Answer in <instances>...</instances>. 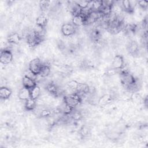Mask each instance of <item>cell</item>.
I'll list each match as a JSON object with an SVG mask.
<instances>
[{"mask_svg": "<svg viewBox=\"0 0 148 148\" xmlns=\"http://www.w3.org/2000/svg\"><path fill=\"white\" fill-rule=\"evenodd\" d=\"M63 101L68 106L75 109L82 103V97L75 92L69 95H64Z\"/></svg>", "mask_w": 148, "mask_h": 148, "instance_id": "1", "label": "cell"}, {"mask_svg": "<svg viewBox=\"0 0 148 148\" xmlns=\"http://www.w3.org/2000/svg\"><path fill=\"white\" fill-rule=\"evenodd\" d=\"M43 62L39 58H35L30 61L28 64V69L36 75H39L43 66Z\"/></svg>", "mask_w": 148, "mask_h": 148, "instance_id": "2", "label": "cell"}, {"mask_svg": "<svg viewBox=\"0 0 148 148\" xmlns=\"http://www.w3.org/2000/svg\"><path fill=\"white\" fill-rule=\"evenodd\" d=\"M13 60V54L12 51L7 48L2 49L0 54L1 64L7 65L12 62Z\"/></svg>", "mask_w": 148, "mask_h": 148, "instance_id": "3", "label": "cell"}, {"mask_svg": "<svg viewBox=\"0 0 148 148\" xmlns=\"http://www.w3.org/2000/svg\"><path fill=\"white\" fill-rule=\"evenodd\" d=\"M61 31L64 36L71 37L75 35L76 27L71 23H64L61 27Z\"/></svg>", "mask_w": 148, "mask_h": 148, "instance_id": "4", "label": "cell"}, {"mask_svg": "<svg viewBox=\"0 0 148 148\" xmlns=\"http://www.w3.org/2000/svg\"><path fill=\"white\" fill-rule=\"evenodd\" d=\"M125 65V61L123 56L120 54H116L113 57L111 64V68L118 71L122 69Z\"/></svg>", "mask_w": 148, "mask_h": 148, "instance_id": "5", "label": "cell"}, {"mask_svg": "<svg viewBox=\"0 0 148 148\" xmlns=\"http://www.w3.org/2000/svg\"><path fill=\"white\" fill-rule=\"evenodd\" d=\"M45 89L46 91L50 95L54 97H58L60 95V88L57 85L53 82H50L46 84Z\"/></svg>", "mask_w": 148, "mask_h": 148, "instance_id": "6", "label": "cell"}, {"mask_svg": "<svg viewBox=\"0 0 148 148\" xmlns=\"http://www.w3.org/2000/svg\"><path fill=\"white\" fill-rule=\"evenodd\" d=\"M114 99L113 96L110 93H106L102 95L98 100V105L103 106L112 102Z\"/></svg>", "mask_w": 148, "mask_h": 148, "instance_id": "7", "label": "cell"}, {"mask_svg": "<svg viewBox=\"0 0 148 148\" xmlns=\"http://www.w3.org/2000/svg\"><path fill=\"white\" fill-rule=\"evenodd\" d=\"M127 48L129 53L132 56L136 55L139 51L138 43L135 40H132L128 42Z\"/></svg>", "mask_w": 148, "mask_h": 148, "instance_id": "8", "label": "cell"}, {"mask_svg": "<svg viewBox=\"0 0 148 148\" xmlns=\"http://www.w3.org/2000/svg\"><path fill=\"white\" fill-rule=\"evenodd\" d=\"M21 83L23 87L29 90L37 85V83L35 80L29 77L26 75H24L22 77Z\"/></svg>", "mask_w": 148, "mask_h": 148, "instance_id": "9", "label": "cell"}, {"mask_svg": "<svg viewBox=\"0 0 148 148\" xmlns=\"http://www.w3.org/2000/svg\"><path fill=\"white\" fill-rule=\"evenodd\" d=\"M17 97L20 101H25L31 98L30 90L22 87V88H21L18 92Z\"/></svg>", "mask_w": 148, "mask_h": 148, "instance_id": "10", "label": "cell"}, {"mask_svg": "<svg viewBox=\"0 0 148 148\" xmlns=\"http://www.w3.org/2000/svg\"><path fill=\"white\" fill-rule=\"evenodd\" d=\"M7 41L9 44L18 45L21 40V37L17 32H12L7 37Z\"/></svg>", "mask_w": 148, "mask_h": 148, "instance_id": "11", "label": "cell"}, {"mask_svg": "<svg viewBox=\"0 0 148 148\" xmlns=\"http://www.w3.org/2000/svg\"><path fill=\"white\" fill-rule=\"evenodd\" d=\"M12 94L11 88L7 86H1L0 88V97L1 99L6 101L8 99Z\"/></svg>", "mask_w": 148, "mask_h": 148, "instance_id": "12", "label": "cell"}, {"mask_svg": "<svg viewBox=\"0 0 148 148\" xmlns=\"http://www.w3.org/2000/svg\"><path fill=\"white\" fill-rule=\"evenodd\" d=\"M71 23L76 27H79L84 25V18L81 14L75 15L72 16Z\"/></svg>", "mask_w": 148, "mask_h": 148, "instance_id": "13", "label": "cell"}, {"mask_svg": "<svg viewBox=\"0 0 148 148\" xmlns=\"http://www.w3.org/2000/svg\"><path fill=\"white\" fill-rule=\"evenodd\" d=\"M35 23L36 25L42 28H45L48 23V18L44 14H40L36 17Z\"/></svg>", "mask_w": 148, "mask_h": 148, "instance_id": "14", "label": "cell"}, {"mask_svg": "<svg viewBox=\"0 0 148 148\" xmlns=\"http://www.w3.org/2000/svg\"><path fill=\"white\" fill-rule=\"evenodd\" d=\"M43 66L40 71V72L39 73V76H41L42 78H46L48 77L51 73V66L49 63H47V62H43Z\"/></svg>", "mask_w": 148, "mask_h": 148, "instance_id": "15", "label": "cell"}, {"mask_svg": "<svg viewBox=\"0 0 148 148\" xmlns=\"http://www.w3.org/2000/svg\"><path fill=\"white\" fill-rule=\"evenodd\" d=\"M36 108V102L35 99L31 98L24 102V108L27 111H34Z\"/></svg>", "mask_w": 148, "mask_h": 148, "instance_id": "16", "label": "cell"}, {"mask_svg": "<svg viewBox=\"0 0 148 148\" xmlns=\"http://www.w3.org/2000/svg\"><path fill=\"white\" fill-rule=\"evenodd\" d=\"M42 94V91L40 87L37 84L31 89H30V95H31V98L36 100L38 99L40 96Z\"/></svg>", "mask_w": 148, "mask_h": 148, "instance_id": "17", "label": "cell"}, {"mask_svg": "<svg viewBox=\"0 0 148 148\" xmlns=\"http://www.w3.org/2000/svg\"><path fill=\"white\" fill-rule=\"evenodd\" d=\"M90 134V129L86 125H82L79 130V134L82 138H84L88 136Z\"/></svg>", "mask_w": 148, "mask_h": 148, "instance_id": "18", "label": "cell"}, {"mask_svg": "<svg viewBox=\"0 0 148 148\" xmlns=\"http://www.w3.org/2000/svg\"><path fill=\"white\" fill-rule=\"evenodd\" d=\"M78 84H79V82L76 80H71L67 82L66 86L70 89H71L72 90L76 92Z\"/></svg>", "mask_w": 148, "mask_h": 148, "instance_id": "19", "label": "cell"}, {"mask_svg": "<svg viewBox=\"0 0 148 148\" xmlns=\"http://www.w3.org/2000/svg\"><path fill=\"white\" fill-rule=\"evenodd\" d=\"M102 6V1H93L92 10L99 12Z\"/></svg>", "mask_w": 148, "mask_h": 148, "instance_id": "20", "label": "cell"}, {"mask_svg": "<svg viewBox=\"0 0 148 148\" xmlns=\"http://www.w3.org/2000/svg\"><path fill=\"white\" fill-rule=\"evenodd\" d=\"M117 72V71L112 68H109L108 69L106 70L105 72V75L107 77H112L113 76H114Z\"/></svg>", "mask_w": 148, "mask_h": 148, "instance_id": "21", "label": "cell"}, {"mask_svg": "<svg viewBox=\"0 0 148 148\" xmlns=\"http://www.w3.org/2000/svg\"><path fill=\"white\" fill-rule=\"evenodd\" d=\"M137 5L138 7H139L140 9L145 10L147 9L148 2L146 1H137Z\"/></svg>", "mask_w": 148, "mask_h": 148, "instance_id": "22", "label": "cell"}, {"mask_svg": "<svg viewBox=\"0 0 148 148\" xmlns=\"http://www.w3.org/2000/svg\"><path fill=\"white\" fill-rule=\"evenodd\" d=\"M75 2L79 7L81 9H84L87 7L89 1H77Z\"/></svg>", "mask_w": 148, "mask_h": 148, "instance_id": "23", "label": "cell"}]
</instances>
